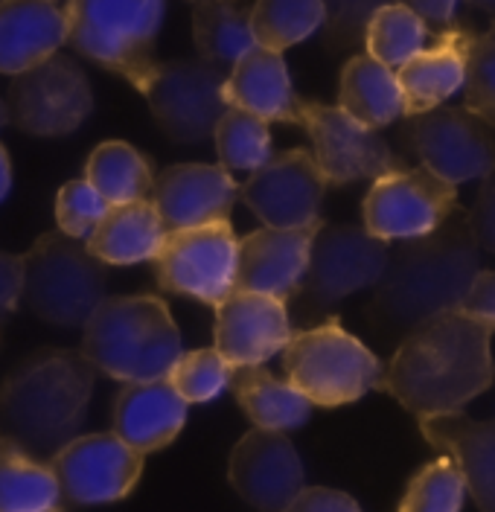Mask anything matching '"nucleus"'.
<instances>
[{
  "label": "nucleus",
  "instance_id": "obj_48",
  "mask_svg": "<svg viewBox=\"0 0 495 512\" xmlns=\"http://www.w3.org/2000/svg\"><path fill=\"white\" fill-rule=\"evenodd\" d=\"M44 512H62V510H59V507H53V510H44Z\"/></svg>",
  "mask_w": 495,
  "mask_h": 512
},
{
  "label": "nucleus",
  "instance_id": "obj_24",
  "mask_svg": "<svg viewBox=\"0 0 495 512\" xmlns=\"http://www.w3.org/2000/svg\"><path fill=\"white\" fill-rule=\"evenodd\" d=\"M228 108L248 111L265 123H297V94L283 53L254 47L225 76Z\"/></svg>",
  "mask_w": 495,
  "mask_h": 512
},
{
  "label": "nucleus",
  "instance_id": "obj_31",
  "mask_svg": "<svg viewBox=\"0 0 495 512\" xmlns=\"http://www.w3.org/2000/svg\"><path fill=\"white\" fill-rule=\"evenodd\" d=\"M59 501L62 492L50 463L35 460L0 434V512H44Z\"/></svg>",
  "mask_w": 495,
  "mask_h": 512
},
{
  "label": "nucleus",
  "instance_id": "obj_19",
  "mask_svg": "<svg viewBox=\"0 0 495 512\" xmlns=\"http://www.w3.org/2000/svg\"><path fill=\"white\" fill-rule=\"evenodd\" d=\"M321 224L274 230L260 227L236 245V291L265 294L289 303L306 274L309 248Z\"/></svg>",
  "mask_w": 495,
  "mask_h": 512
},
{
  "label": "nucleus",
  "instance_id": "obj_27",
  "mask_svg": "<svg viewBox=\"0 0 495 512\" xmlns=\"http://www.w3.org/2000/svg\"><path fill=\"white\" fill-rule=\"evenodd\" d=\"M338 108L373 131L391 126L394 120L405 117L396 70L370 59L367 53L353 56L341 70Z\"/></svg>",
  "mask_w": 495,
  "mask_h": 512
},
{
  "label": "nucleus",
  "instance_id": "obj_10",
  "mask_svg": "<svg viewBox=\"0 0 495 512\" xmlns=\"http://www.w3.org/2000/svg\"><path fill=\"white\" fill-rule=\"evenodd\" d=\"M236 245L231 219L169 230L152 259L155 280L169 294L219 306L236 288Z\"/></svg>",
  "mask_w": 495,
  "mask_h": 512
},
{
  "label": "nucleus",
  "instance_id": "obj_6",
  "mask_svg": "<svg viewBox=\"0 0 495 512\" xmlns=\"http://www.w3.org/2000/svg\"><path fill=\"white\" fill-rule=\"evenodd\" d=\"M108 291V271L82 239L50 230L21 256V303L44 323L82 329Z\"/></svg>",
  "mask_w": 495,
  "mask_h": 512
},
{
  "label": "nucleus",
  "instance_id": "obj_26",
  "mask_svg": "<svg viewBox=\"0 0 495 512\" xmlns=\"http://www.w3.org/2000/svg\"><path fill=\"white\" fill-rule=\"evenodd\" d=\"M164 236L166 227L152 201H132L108 207L102 222L85 239V248L102 265H137L155 259Z\"/></svg>",
  "mask_w": 495,
  "mask_h": 512
},
{
  "label": "nucleus",
  "instance_id": "obj_44",
  "mask_svg": "<svg viewBox=\"0 0 495 512\" xmlns=\"http://www.w3.org/2000/svg\"><path fill=\"white\" fill-rule=\"evenodd\" d=\"M399 6L411 9L426 27H437V30H449L455 24V12L461 0H394Z\"/></svg>",
  "mask_w": 495,
  "mask_h": 512
},
{
  "label": "nucleus",
  "instance_id": "obj_16",
  "mask_svg": "<svg viewBox=\"0 0 495 512\" xmlns=\"http://www.w3.org/2000/svg\"><path fill=\"white\" fill-rule=\"evenodd\" d=\"M327 181L318 172L312 152L292 149L271 155L251 178L239 187L245 207L274 230H295L321 222V201Z\"/></svg>",
  "mask_w": 495,
  "mask_h": 512
},
{
  "label": "nucleus",
  "instance_id": "obj_14",
  "mask_svg": "<svg viewBox=\"0 0 495 512\" xmlns=\"http://www.w3.org/2000/svg\"><path fill=\"white\" fill-rule=\"evenodd\" d=\"M405 137L423 169L452 187L484 178L495 166L493 126L466 105H440L426 114L408 117Z\"/></svg>",
  "mask_w": 495,
  "mask_h": 512
},
{
  "label": "nucleus",
  "instance_id": "obj_41",
  "mask_svg": "<svg viewBox=\"0 0 495 512\" xmlns=\"http://www.w3.org/2000/svg\"><path fill=\"white\" fill-rule=\"evenodd\" d=\"M283 512H362V507L347 492L327 489V486H309V489H300Z\"/></svg>",
  "mask_w": 495,
  "mask_h": 512
},
{
  "label": "nucleus",
  "instance_id": "obj_21",
  "mask_svg": "<svg viewBox=\"0 0 495 512\" xmlns=\"http://www.w3.org/2000/svg\"><path fill=\"white\" fill-rule=\"evenodd\" d=\"M417 422L426 443L458 466L466 495H472L478 510L495 512V416L478 422L461 411Z\"/></svg>",
  "mask_w": 495,
  "mask_h": 512
},
{
  "label": "nucleus",
  "instance_id": "obj_45",
  "mask_svg": "<svg viewBox=\"0 0 495 512\" xmlns=\"http://www.w3.org/2000/svg\"><path fill=\"white\" fill-rule=\"evenodd\" d=\"M9 187H12V163H9V152L0 146V201L9 195Z\"/></svg>",
  "mask_w": 495,
  "mask_h": 512
},
{
  "label": "nucleus",
  "instance_id": "obj_12",
  "mask_svg": "<svg viewBox=\"0 0 495 512\" xmlns=\"http://www.w3.org/2000/svg\"><path fill=\"white\" fill-rule=\"evenodd\" d=\"M388 242L356 224H321L297 294L312 312H324L344 297L376 286L388 262Z\"/></svg>",
  "mask_w": 495,
  "mask_h": 512
},
{
  "label": "nucleus",
  "instance_id": "obj_40",
  "mask_svg": "<svg viewBox=\"0 0 495 512\" xmlns=\"http://www.w3.org/2000/svg\"><path fill=\"white\" fill-rule=\"evenodd\" d=\"M469 213V224L475 233L478 248L495 256V166L481 178V190L475 195V204Z\"/></svg>",
  "mask_w": 495,
  "mask_h": 512
},
{
  "label": "nucleus",
  "instance_id": "obj_13",
  "mask_svg": "<svg viewBox=\"0 0 495 512\" xmlns=\"http://www.w3.org/2000/svg\"><path fill=\"white\" fill-rule=\"evenodd\" d=\"M458 207V187L423 166H402L373 181L362 204L364 230L382 242L434 233Z\"/></svg>",
  "mask_w": 495,
  "mask_h": 512
},
{
  "label": "nucleus",
  "instance_id": "obj_4",
  "mask_svg": "<svg viewBox=\"0 0 495 512\" xmlns=\"http://www.w3.org/2000/svg\"><path fill=\"white\" fill-rule=\"evenodd\" d=\"M82 329V355L123 384L166 379L184 352L166 303L152 294L105 297Z\"/></svg>",
  "mask_w": 495,
  "mask_h": 512
},
{
  "label": "nucleus",
  "instance_id": "obj_7",
  "mask_svg": "<svg viewBox=\"0 0 495 512\" xmlns=\"http://www.w3.org/2000/svg\"><path fill=\"white\" fill-rule=\"evenodd\" d=\"M286 382L309 405L341 408L379 390L385 364L347 332L338 320H324L312 329L292 332L283 347Z\"/></svg>",
  "mask_w": 495,
  "mask_h": 512
},
{
  "label": "nucleus",
  "instance_id": "obj_25",
  "mask_svg": "<svg viewBox=\"0 0 495 512\" xmlns=\"http://www.w3.org/2000/svg\"><path fill=\"white\" fill-rule=\"evenodd\" d=\"M65 12L47 0H0V73L18 76L65 44Z\"/></svg>",
  "mask_w": 495,
  "mask_h": 512
},
{
  "label": "nucleus",
  "instance_id": "obj_5",
  "mask_svg": "<svg viewBox=\"0 0 495 512\" xmlns=\"http://www.w3.org/2000/svg\"><path fill=\"white\" fill-rule=\"evenodd\" d=\"M166 0H67L65 44L137 91L155 70Z\"/></svg>",
  "mask_w": 495,
  "mask_h": 512
},
{
  "label": "nucleus",
  "instance_id": "obj_32",
  "mask_svg": "<svg viewBox=\"0 0 495 512\" xmlns=\"http://www.w3.org/2000/svg\"><path fill=\"white\" fill-rule=\"evenodd\" d=\"M324 27L321 0H257L251 3V32L257 47L283 53Z\"/></svg>",
  "mask_w": 495,
  "mask_h": 512
},
{
  "label": "nucleus",
  "instance_id": "obj_28",
  "mask_svg": "<svg viewBox=\"0 0 495 512\" xmlns=\"http://www.w3.org/2000/svg\"><path fill=\"white\" fill-rule=\"evenodd\" d=\"M193 41L198 59L219 70L233 67L257 47L248 0H193Z\"/></svg>",
  "mask_w": 495,
  "mask_h": 512
},
{
  "label": "nucleus",
  "instance_id": "obj_36",
  "mask_svg": "<svg viewBox=\"0 0 495 512\" xmlns=\"http://www.w3.org/2000/svg\"><path fill=\"white\" fill-rule=\"evenodd\" d=\"M231 370V364L213 347L181 352L178 361L172 364L166 382L175 387V393L187 405H201V402H213L231 384Z\"/></svg>",
  "mask_w": 495,
  "mask_h": 512
},
{
  "label": "nucleus",
  "instance_id": "obj_29",
  "mask_svg": "<svg viewBox=\"0 0 495 512\" xmlns=\"http://www.w3.org/2000/svg\"><path fill=\"white\" fill-rule=\"evenodd\" d=\"M231 390L245 416L265 431H289L300 428L312 405L289 382L274 379L263 364L257 367H233Z\"/></svg>",
  "mask_w": 495,
  "mask_h": 512
},
{
  "label": "nucleus",
  "instance_id": "obj_46",
  "mask_svg": "<svg viewBox=\"0 0 495 512\" xmlns=\"http://www.w3.org/2000/svg\"><path fill=\"white\" fill-rule=\"evenodd\" d=\"M469 6H478V9H484V12H493L495 15V0H466Z\"/></svg>",
  "mask_w": 495,
  "mask_h": 512
},
{
  "label": "nucleus",
  "instance_id": "obj_8",
  "mask_svg": "<svg viewBox=\"0 0 495 512\" xmlns=\"http://www.w3.org/2000/svg\"><path fill=\"white\" fill-rule=\"evenodd\" d=\"M9 123L35 137H65L94 111V91L85 70L67 56H50L18 73L6 91Z\"/></svg>",
  "mask_w": 495,
  "mask_h": 512
},
{
  "label": "nucleus",
  "instance_id": "obj_15",
  "mask_svg": "<svg viewBox=\"0 0 495 512\" xmlns=\"http://www.w3.org/2000/svg\"><path fill=\"white\" fill-rule=\"evenodd\" d=\"M50 469L70 504L97 507L132 495L143 478V454L126 446L114 431L82 434L50 460Z\"/></svg>",
  "mask_w": 495,
  "mask_h": 512
},
{
  "label": "nucleus",
  "instance_id": "obj_30",
  "mask_svg": "<svg viewBox=\"0 0 495 512\" xmlns=\"http://www.w3.org/2000/svg\"><path fill=\"white\" fill-rule=\"evenodd\" d=\"M85 181L105 198L108 207L149 201L155 187L152 160L123 140H108L91 152L85 163Z\"/></svg>",
  "mask_w": 495,
  "mask_h": 512
},
{
  "label": "nucleus",
  "instance_id": "obj_2",
  "mask_svg": "<svg viewBox=\"0 0 495 512\" xmlns=\"http://www.w3.org/2000/svg\"><path fill=\"white\" fill-rule=\"evenodd\" d=\"M481 274V248L469 213L461 204L429 236L405 239L388 254L373 286L367 320L382 341H402L434 315L461 309L463 297Z\"/></svg>",
  "mask_w": 495,
  "mask_h": 512
},
{
  "label": "nucleus",
  "instance_id": "obj_43",
  "mask_svg": "<svg viewBox=\"0 0 495 512\" xmlns=\"http://www.w3.org/2000/svg\"><path fill=\"white\" fill-rule=\"evenodd\" d=\"M461 312L469 318L487 320L495 326V271H481L469 286L461 303Z\"/></svg>",
  "mask_w": 495,
  "mask_h": 512
},
{
  "label": "nucleus",
  "instance_id": "obj_47",
  "mask_svg": "<svg viewBox=\"0 0 495 512\" xmlns=\"http://www.w3.org/2000/svg\"><path fill=\"white\" fill-rule=\"evenodd\" d=\"M9 123V117H6V105H3V99H0V128Z\"/></svg>",
  "mask_w": 495,
  "mask_h": 512
},
{
  "label": "nucleus",
  "instance_id": "obj_23",
  "mask_svg": "<svg viewBox=\"0 0 495 512\" xmlns=\"http://www.w3.org/2000/svg\"><path fill=\"white\" fill-rule=\"evenodd\" d=\"M187 408L190 405L166 379L126 384L114 402V434L146 457L149 451L166 448L181 434Z\"/></svg>",
  "mask_w": 495,
  "mask_h": 512
},
{
  "label": "nucleus",
  "instance_id": "obj_39",
  "mask_svg": "<svg viewBox=\"0 0 495 512\" xmlns=\"http://www.w3.org/2000/svg\"><path fill=\"white\" fill-rule=\"evenodd\" d=\"M105 213H108L105 198L85 178L67 181L65 187L59 190V195H56L59 233H65L70 239H88L94 233V227L102 222Z\"/></svg>",
  "mask_w": 495,
  "mask_h": 512
},
{
  "label": "nucleus",
  "instance_id": "obj_42",
  "mask_svg": "<svg viewBox=\"0 0 495 512\" xmlns=\"http://www.w3.org/2000/svg\"><path fill=\"white\" fill-rule=\"evenodd\" d=\"M21 303V256L0 251V335Z\"/></svg>",
  "mask_w": 495,
  "mask_h": 512
},
{
  "label": "nucleus",
  "instance_id": "obj_38",
  "mask_svg": "<svg viewBox=\"0 0 495 512\" xmlns=\"http://www.w3.org/2000/svg\"><path fill=\"white\" fill-rule=\"evenodd\" d=\"M324 3V41L332 50H353L364 44L370 18L394 0H321Z\"/></svg>",
  "mask_w": 495,
  "mask_h": 512
},
{
  "label": "nucleus",
  "instance_id": "obj_20",
  "mask_svg": "<svg viewBox=\"0 0 495 512\" xmlns=\"http://www.w3.org/2000/svg\"><path fill=\"white\" fill-rule=\"evenodd\" d=\"M236 198L239 184L231 172L213 163H175L155 178L149 195L166 233L225 222Z\"/></svg>",
  "mask_w": 495,
  "mask_h": 512
},
{
  "label": "nucleus",
  "instance_id": "obj_49",
  "mask_svg": "<svg viewBox=\"0 0 495 512\" xmlns=\"http://www.w3.org/2000/svg\"><path fill=\"white\" fill-rule=\"evenodd\" d=\"M47 3H53V0H47Z\"/></svg>",
  "mask_w": 495,
  "mask_h": 512
},
{
  "label": "nucleus",
  "instance_id": "obj_11",
  "mask_svg": "<svg viewBox=\"0 0 495 512\" xmlns=\"http://www.w3.org/2000/svg\"><path fill=\"white\" fill-rule=\"evenodd\" d=\"M297 126L312 140V158L327 187L376 181L405 166L379 131L362 126L338 105L297 99Z\"/></svg>",
  "mask_w": 495,
  "mask_h": 512
},
{
  "label": "nucleus",
  "instance_id": "obj_33",
  "mask_svg": "<svg viewBox=\"0 0 495 512\" xmlns=\"http://www.w3.org/2000/svg\"><path fill=\"white\" fill-rule=\"evenodd\" d=\"M426 41H429V27L399 3L382 6L364 30L367 56L391 70H399L408 59H414L426 47Z\"/></svg>",
  "mask_w": 495,
  "mask_h": 512
},
{
  "label": "nucleus",
  "instance_id": "obj_9",
  "mask_svg": "<svg viewBox=\"0 0 495 512\" xmlns=\"http://www.w3.org/2000/svg\"><path fill=\"white\" fill-rule=\"evenodd\" d=\"M225 70L201 59L158 62L140 94L146 96L155 123L175 143H201L213 137L228 111Z\"/></svg>",
  "mask_w": 495,
  "mask_h": 512
},
{
  "label": "nucleus",
  "instance_id": "obj_37",
  "mask_svg": "<svg viewBox=\"0 0 495 512\" xmlns=\"http://www.w3.org/2000/svg\"><path fill=\"white\" fill-rule=\"evenodd\" d=\"M463 99L472 114L495 126V21L484 35L472 38L466 59Z\"/></svg>",
  "mask_w": 495,
  "mask_h": 512
},
{
  "label": "nucleus",
  "instance_id": "obj_18",
  "mask_svg": "<svg viewBox=\"0 0 495 512\" xmlns=\"http://www.w3.org/2000/svg\"><path fill=\"white\" fill-rule=\"evenodd\" d=\"M292 332L295 329L286 312V303L265 294L233 288L216 306L213 350L231 367H257L265 364L271 355L283 352Z\"/></svg>",
  "mask_w": 495,
  "mask_h": 512
},
{
  "label": "nucleus",
  "instance_id": "obj_35",
  "mask_svg": "<svg viewBox=\"0 0 495 512\" xmlns=\"http://www.w3.org/2000/svg\"><path fill=\"white\" fill-rule=\"evenodd\" d=\"M463 498H466V486H463L461 472L443 454L426 463L408 480V489L396 512H461Z\"/></svg>",
  "mask_w": 495,
  "mask_h": 512
},
{
  "label": "nucleus",
  "instance_id": "obj_1",
  "mask_svg": "<svg viewBox=\"0 0 495 512\" xmlns=\"http://www.w3.org/2000/svg\"><path fill=\"white\" fill-rule=\"evenodd\" d=\"M495 326L461 309L414 326L382 373L379 390L417 419L461 414L495 384Z\"/></svg>",
  "mask_w": 495,
  "mask_h": 512
},
{
  "label": "nucleus",
  "instance_id": "obj_22",
  "mask_svg": "<svg viewBox=\"0 0 495 512\" xmlns=\"http://www.w3.org/2000/svg\"><path fill=\"white\" fill-rule=\"evenodd\" d=\"M472 38L475 35L466 27H449L434 38L431 47H423L414 59L396 70L405 117L440 108L449 96L461 91Z\"/></svg>",
  "mask_w": 495,
  "mask_h": 512
},
{
  "label": "nucleus",
  "instance_id": "obj_17",
  "mask_svg": "<svg viewBox=\"0 0 495 512\" xmlns=\"http://www.w3.org/2000/svg\"><path fill=\"white\" fill-rule=\"evenodd\" d=\"M228 480L260 512H283L303 489V463L283 431H248L231 451Z\"/></svg>",
  "mask_w": 495,
  "mask_h": 512
},
{
  "label": "nucleus",
  "instance_id": "obj_3",
  "mask_svg": "<svg viewBox=\"0 0 495 512\" xmlns=\"http://www.w3.org/2000/svg\"><path fill=\"white\" fill-rule=\"evenodd\" d=\"M97 370L73 350H38L0 384V434L35 460H53L79 437Z\"/></svg>",
  "mask_w": 495,
  "mask_h": 512
},
{
  "label": "nucleus",
  "instance_id": "obj_34",
  "mask_svg": "<svg viewBox=\"0 0 495 512\" xmlns=\"http://www.w3.org/2000/svg\"><path fill=\"white\" fill-rule=\"evenodd\" d=\"M213 140H216L222 169L231 175L233 172H257L263 163L271 160L268 123L248 114V111L228 108L216 131H213Z\"/></svg>",
  "mask_w": 495,
  "mask_h": 512
}]
</instances>
